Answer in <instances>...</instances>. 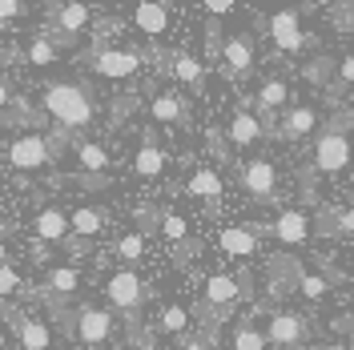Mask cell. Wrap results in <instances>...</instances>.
<instances>
[{"label":"cell","instance_id":"1","mask_svg":"<svg viewBox=\"0 0 354 350\" xmlns=\"http://www.w3.org/2000/svg\"><path fill=\"white\" fill-rule=\"evenodd\" d=\"M41 109L57 121L61 133H81L97 117V105H93L88 89L77 85V81H48L41 89Z\"/></svg>","mask_w":354,"mask_h":350},{"label":"cell","instance_id":"2","mask_svg":"<svg viewBox=\"0 0 354 350\" xmlns=\"http://www.w3.org/2000/svg\"><path fill=\"white\" fill-rule=\"evenodd\" d=\"M351 129H354V113H338L330 125L314 137V169L322 177H338L354 161Z\"/></svg>","mask_w":354,"mask_h":350},{"label":"cell","instance_id":"3","mask_svg":"<svg viewBox=\"0 0 354 350\" xmlns=\"http://www.w3.org/2000/svg\"><path fill=\"white\" fill-rule=\"evenodd\" d=\"M68 141V133L53 129V133H21V137H12L8 145H4V157H8V165L12 169H41V165H48V161H57V154H61V145Z\"/></svg>","mask_w":354,"mask_h":350},{"label":"cell","instance_id":"4","mask_svg":"<svg viewBox=\"0 0 354 350\" xmlns=\"http://www.w3.org/2000/svg\"><path fill=\"white\" fill-rule=\"evenodd\" d=\"M145 298H149V286L137 278V270H117L109 282H105V302H109L113 314H125L133 326V338H137V314L145 306Z\"/></svg>","mask_w":354,"mask_h":350},{"label":"cell","instance_id":"5","mask_svg":"<svg viewBox=\"0 0 354 350\" xmlns=\"http://www.w3.org/2000/svg\"><path fill=\"white\" fill-rule=\"evenodd\" d=\"M61 318H65L68 334L85 347H105L117 338V318L109 306H81L77 314H61Z\"/></svg>","mask_w":354,"mask_h":350},{"label":"cell","instance_id":"6","mask_svg":"<svg viewBox=\"0 0 354 350\" xmlns=\"http://www.w3.org/2000/svg\"><path fill=\"white\" fill-rule=\"evenodd\" d=\"M242 302V282L234 278V274H209L205 278V286H201V302L198 306L205 310V318L218 326V322H225L230 314H234V306Z\"/></svg>","mask_w":354,"mask_h":350},{"label":"cell","instance_id":"7","mask_svg":"<svg viewBox=\"0 0 354 350\" xmlns=\"http://www.w3.org/2000/svg\"><path fill=\"white\" fill-rule=\"evenodd\" d=\"M85 65L97 73V77H105V81H129L141 73V53L137 48H88L85 53Z\"/></svg>","mask_w":354,"mask_h":350},{"label":"cell","instance_id":"8","mask_svg":"<svg viewBox=\"0 0 354 350\" xmlns=\"http://www.w3.org/2000/svg\"><path fill=\"white\" fill-rule=\"evenodd\" d=\"M258 65V44L250 33H234L221 41V77L225 81H245Z\"/></svg>","mask_w":354,"mask_h":350},{"label":"cell","instance_id":"9","mask_svg":"<svg viewBox=\"0 0 354 350\" xmlns=\"http://www.w3.org/2000/svg\"><path fill=\"white\" fill-rule=\"evenodd\" d=\"M93 21V4H53V28H48V37L57 48H68V44L77 41L81 33L88 28Z\"/></svg>","mask_w":354,"mask_h":350},{"label":"cell","instance_id":"10","mask_svg":"<svg viewBox=\"0 0 354 350\" xmlns=\"http://www.w3.org/2000/svg\"><path fill=\"white\" fill-rule=\"evenodd\" d=\"M306 334H310V322L302 314H294V310H278L266 322V342H274V347H282V350H302Z\"/></svg>","mask_w":354,"mask_h":350},{"label":"cell","instance_id":"11","mask_svg":"<svg viewBox=\"0 0 354 350\" xmlns=\"http://www.w3.org/2000/svg\"><path fill=\"white\" fill-rule=\"evenodd\" d=\"M238 181H242V190L254 197V201H274V194H278V169H274V161H266V157L245 161Z\"/></svg>","mask_w":354,"mask_h":350},{"label":"cell","instance_id":"12","mask_svg":"<svg viewBox=\"0 0 354 350\" xmlns=\"http://www.w3.org/2000/svg\"><path fill=\"white\" fill-rule=\"evenodd\" d=\"M262 137H266L262 117H258L254 109H245V105H238L234 117H230V125H225V141H230L234 149H254Z\"/></svg>","mask_w":354,"mask_h":350},{"label":"cell","instance_id":"13","mask_svg":"<svg viewBox=\"0 0 354 350\" xmlns=\"http://www.w3.org/2000/svg\"><path fill=\"white\" fill-rule=\"evenodd\" d=\"M270 234L278 238V246H306L310 234H314V225H310V214H306V210L290 205V210H282V214L274 218Z\"/></svg>","mask_w":354,"mask_h":350},{"label":"cell","instance_id":"14","mask_svg":"<svg viewBox=\"0 0 354 350\" xmlns=\"http://www.w3.org/2000/svg\"><path fill=\"white\" fill-rule=\"evenodd\" d=\"M266 33H270V41L278 53H298L306 37H302V24H298V12L294 8H282V12H274L270 21H266Z\"/></svg>","mask_w":354,"mask_h":350},{"label":"cell","instance_id":"15","mask_svg":"<svg viewBox=\"0 0 354 350\" xmlns=\"http://www.w3.org/2000/svg\"><path fill=\"white\" fill-rule=\"evenodd\" d=\"M318 129V109L314 105H290L278 117V141H306Z\"/></svg>","mask_w":354,"mask_h":350},{"label":"cell","instance_id":"16","mask_svg":"<svg viewBox=\"0 0 354 350\" xmlns=\"http://www.w3.org/2000/svg\"><path fill=\"white\" fill-rule=\"evenodd\" d=\"M165 165H169V154L161 149L157 133H141V145H137V154H133V174L145 177V181H153V177H161Z\"/></svg>","mask_w":354,"mask_h":350},{"label":"cell","instance_id":"17","mask_svg":"<svg viewBox=\"0 0 354 350\" xmlns=\"http://www.w3.org/2000/svg\"><path fill=\"white\" fill-rule=\"evenodd\" d=\"M77 286H81V270H77V266H48V270H44V298H48L53 306L68 302V298L77 294Z\"/></svg>","mask_w":354,"mask_h":350},{"label":"cell","instance_id":"18","mask_svg":"<svg viewBox=\"0 0 354 350\" xmlns=\"http://www.w3.org/2000/svg\"><path fill=\"white\" fill-rule=\"evenodd\" d=\"M254 109L262 113L266 121H270L274 113L282 117V113L290 109V81H282V77H266L262 85H258V93H254Z\"/></svg>","mask_w":354,"mask_h":350},{"label":"cell","instance_id":"19","mask_svg":"<svg viewBox=\"0 0 354 350\" xmlns=\"http://www.w3.org/2000/svg\"><path fill=\"white\" fill-rule=\"evenodd\" d=\"M105 225H109V214H105L101 205H77V210L68 214V234L81 238V241L105 234Z\"/></svg>","mask_w":354,"mask_h":350},{"label":"cell","instance_id":"20","mask_svg":"<svg viewBox=\"0 0 354 350\" xmlns=\"http://www.w3.org/2000/svg\"><path fill=\"white\" fill-rule=\"evenodd\" d=\"M32 234H37V241H65L68 238V214L61 210V205H44V210H37Z\"/></svg>","mask_w":354,"mask_h":350},{"label":"cell","instance_id":"21","mask_svg":"<svg viewBox=\"0 0 354 350\" xmlns=\"http://www.w3.org/2000/svg\"><path fill=\"white\" fill-rule=\"evenodd\" d=\"M218 246L225 258H254L258 254V234L245 230V225H225L218 234Z\"/></svg>","mask_w":354,"mask_h":350},{"label":"cell","instance_id":"22","mask_svg":"<svg viewBox=\"0 0 354 350\" xmlns=\"http://www.w3.org/2000/svg\"><path fill=\"white\" fill-rule=\"evenodd\" d=\"M133 24L145 33V37H165L169 33V8L157 4V0H141L133 8Z\"/></svg>","mask_w":354,"mask_h":350},{"label":"cell","instance_id":"23","mask_svg":"<svg viewBox=\"0 0 354 350\" xmlns=\"http://www.w3.org/2000/svg\"><path fill=\"white\" fill-rule=\"evenodd\" d=\"M77 169L88 174V177H105L109 174V149H105L101 141L81 137V141H77Z\"/></svg>","mask_w":354,"mask_h":350},{"label":"cell","instance_id":"24","mask_svg":"<svg viewBox=\"0 0 354 350\" xmlns=\"http://www.w3.org/2000/svg\"><path fill=\"white\" fill-rule=\"evenodd\" d=\"M12 330H17L21 350H48L53 347V330L41 318H12Z\"/></svg>","mask_w":354,"mask_h":350},{"label":"cell","instance_id":"25","mask_svg":"<svg viewBox=\"0 0 354 350\" xmlns=\"http://www.w3.org/2000/svg\"><path fill=\"white\" fill-rule=\"evenodd\" d=\"M185 194L189 197H198V201H218L221 194H225V185H221V177H218V169H194L189 174V181H185Z\"/></svg>","mask_w":354,"mask_h":350},{"label":"cell","instance_id":"26","mask_svg":"<svg viewBox=\"0 0 354 350\" xmlns=\"http://www.w3.org/2000/svg\"><path fill=\"white\" fill-rule=\"evenodd\" d=\"M169 77H177L181 85H189V89H205V65L201 61H194L189 53H174L169 57Z\"/></svg>","mask_w":354,"mask_h":350},{"label":"cell","instance_id":"27","mask_svg":"<svg viewBox=\"0 0 354 350\" xmlns=\"http://www.w3.org/2000/svg\"><path fill=\"white\" fill-rule=\"evenodd\" d=\"M149 117L157 125H177L185 117V97L181 93H157L153 105H149Z\"/></svg>","mask_w":354,"mask_h":350},{"label":"cell","instance_id":"28","mask_svg":"<svg viewBox=\"0 0 354 350\" xmlns=\"http://www.w3.org/2000/svg\"><path fill=\"white\" fill-rule=\"evenodd\" d=\"M230 350H266V330L254 318H242L230 334Z\"/></svg>","mask_w":354,"mask_h":350},{"label":"cell","instance_id":"29","mask_svg":"<svg viewBox=\"0 0 354 350\" xmlns=\"http://www.w3.org/2000/svg\"><path fill=\"white\" fill-rule=\"evenodd\" d=\"M157 230L174 241V246H189V241H185L189 238V221L181 218L177 210H161V214H157Z\"/></svg>","mask_w":354,"mask_h":350},{"label":"cell","instance_id":"30","mask_svg":"<svg viewBox=\"0 0 354 350\" xmlns=\"http://www.w3.org/2000/svg\"><path fill=\"white\" fill-rule=\"evenodd\" d=\"M161 330L169 338H189V314L177 306V302H165L161 306Z\"/></svg>","mask_w":354,"mask_h":350},{"label":"cell","instance_id":"31","mask_svg":"<svg viewBox=\"0 0 354 350\" xmlns=\"http://www.w3.org/2000/svg\"><path fill=\"white\" fill-rule=\"evenodd\" d=\"M290 294H298V298H310V302H322V298L330 294V282H326L322 274H310V270H306L298 282L290 286Z\"/></svg>","mask_w":354,"mask_h":350},{"label":"cell","instance_id":"32","mask_svg":"<svg viewBox=\"0 0 354 350\" xmlns=\"http://www.w3.org/2000/svg\"><path fill=\"white\" fill-rule=\"evenodd\" d=\"M57 57H61V48L53 44V37H48V33H37V37L28 41V65L44 68V65H53Z\"/></svg>","mask_w":354,"mask_h":350},{"label":"cell","instance_id":"33","mask_svg":"<svg viewBox=\"0 0 354 350\" xmlns=\"http://www.w3.org/2000/svg\"><path fill=\"white\" fill-rule=\"evenodd\" d=\"M113 250H117V258H121V262H125V270H129V266H137V262H141V254H145V234H141V230L121 234Z\"/></svg>","mask_w":354,"mask_h":350},{"label":"cell","instance_id":"34","mask_svg":"<svg viewBox=\"0 0 354 350\" xmlns=\"http://www.w3.org/2000/svg\"><path fill=\"white\" fill-rule=\"evenodd\" d=\"M338 238V234H354V205L351 210H322V238Z\"/></svg>","mask_w":354,"mask_h":350},{"label":"cell","instance_id":"35","mask_svg":"<svg viewBox=\"0 0 354 350\" xmlns=\"http://www.w3.org/2000/svg\"><path fill=\"white\" fill-rule=\"evenodd\" d=\"M330 73H334L330 57H318L314 65H306V68H302V77H306V81H314V85H322V81H330Z\"/></svg>","mask_w":354,"mask_h":350},{"label":"cell","instance_id":"36","mask_svg":"<svg viewBox=\"0 0 354 350\" xmlns=\"http://www.w3.org/2000/svg\"><path fill=\"white\" fill-rule=\"evenodd\" d=\"M12 290H21V270H17L12 262H4L0 266V298L12 294Z\"/></svg>","mask_w":354,"mask_h":350},{"label":"cell","instance_id":"37","mask_svg":"<svg viewBox=\"0 0 354 350\" xmlns=\"http://www.w3.org/2000/svg\"><path fill=\"white\" fill-rule=\"evenodd\" d=\"M201 8H205V17H209V21H218V17H230L238 4H230V0H205Z\"/></svg>","mask_w":354,"mask_h":350},{"label":"cell","instance_id":"38","mask_svg":"<svg viewBox=\"0 0 354 350\" xmlns=\"http://www.w3.org/2000/svg\"><path fill=\"white\" fill-rule=\"evenodd\" d=\"M334 73H338V85H354V53L342 57V61L334 65Z\"/></svg>","mask_w":354,"mask_h":350},{"label":"cell","instance_id":"39","mask_svg":"<svg viewBox=\"0 0 354 350\" xmlns=\"http://www.w3.org/2000/svg\"><path fill=\"white\" fill-rule=\"evenodd\" d=\"M21 12H24L21 0H0V21H17Z\"/></svg>","mask_w":354,"mask_h":350},{"label":"cell","instance_id":"40","mask_svg":"<svg viewBox=\"0 0 354 350\" xmlns=\"http://www.w3.org/2000/svg\"><path fill=\"white\" fill-rule=\"evenodd\" d=\"M8 105H12V85H8V77L0 73V113L8 109Z\"/></svg>","mask_w":354,"mask_h":350},{"label":"cell","instance_id":"41","mask_svg":"<svg viewBox=\"0 0 354 350\" xmlns=\"http://www.w3.org/2000/svg\"><path fill=\"white\" fill-rule=\"evenodd\" d=\"M133 342H137V350H157L153 334H141V338H133Z\"/></svg>","mask_w":354,"mask_h":350},{"label":"cell","instance_id":"42","mask_svg":"<svg viewBox=\"0 0 354 350\" xmlns=\"http://www.w3.org/2000/svg\"><path fill=\"white\" fill-rule=\"evenodd\" d=\"M32 258H37V262H44V258H48V250H44V241H32Z\"/></svg>","mask_w":354,"mask_h":350},{"label":"cell","instance_id":"43","mask_svg":"<svg viewBox=\"0 0 354 350\" xmlns=\"http://www.w3.org/2000/svg\"><path fill=\"white\" fill-rule=\"evenodd\" d=\"M8 262V234H0V266Z\"/></svg>","mask_w":354,"mask_h":350},{"label":"cell","instance_id":"44","mask_svg":"<svg viewBox=\"0 0 354 350\" xmlns=\"http://www.w3.org/2000/svg\"><path fill=\"white\" fill-rule=\"evenodd\" d=\"M185 350H209V347H205L201 338H185Z\"/></svg>","mask_w":354,"mask_h":350},{"label":"cell","instance_id":"45","mask_svg":"<svg viewBox=\"0 0 354 350\" xmlns=\"http://www.w3.org/2000/svg\"><path fill=\"white\" fill-rule=\"evenodd\" d=\"M318 350H351V347H342V342H326V347H318Z\"/></svg>","mask_w":354,"mask_h":350},{"label":"cell","instance_id":"46","mask_svg":"<svg viewBox=\"0 0 354 350\" xmlns=\"http://www.w3.org/2000/svg\"><path fill=\"white\" fill-rule=\"evenodd\" d=\"M0 65H4V44H0Z\"/></svg>","mask_w":354,"mask_h":350}]
</instances>
